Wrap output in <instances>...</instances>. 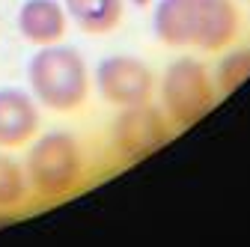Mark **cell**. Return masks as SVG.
<instances>
[{
    "instance_id": "cell-7",
    "label": "cell",
    "mask_w": 250,
    "mask_h": 247,
    "mask_svg": "<svg viewBox=\"0 0 250 247\" xmlns=\"http://www.w3.org/2000/svg\"><path fill=\"white\" fill-rule=\"evenodd\" d=\"M39 131V107L24 89H0V146H24Z\"/></svg>"
},
{
    "instance_id": "cell-8",
    "label": "cell",
    "mask_w": 250,
    "mask_h": 247,
    "mask_svg": "<svg viewBox=\"0 0 250 247\" xmlns=\"http://www.w3.org/2000/svg\"><path fill=\"white\" fill-rule=\"evenodd\" d=\"M69 15L57 0H24L18 12V30L27 42L33 45H57L66 36Z\"/></svg>"
},
{
    "instance_id": "cell-2",
    "label": "cell",
    "mask_w": 250,
    "mask_h": 247,
    "mask_svg": "<svg viewBox=\"0 0 250 247\" xmlns=\"http://www.w3.org/2000/svg\"><path fill=\"white\" fill-rule=\"evenodd\" d=\"M33 96L42 107L69 113L86 102L89 75L83 57L69 45H45L27 66Z\"/></svg>"
},
{
    "instance_id": "cell-4",
    "label": "cell",
    "mask_w": 250,
    "mask_h": 247,
    "mask_svg": "<svg viewBox=\"0 0 250 247\" xmlns=\"http://www.w3.org/2000/svg\"><path fill=\"white\" fill-rule=\"evenodd\" d=\"M161 99L176 125L188 128L214 107V86L206 66L194 57L173 60L161 78Z\"/></svg>"
},
{
    "instance_id": "cell-12",
    "label": "cell",
    "mask_w": 250,
    "mask_h": 247,
    "mask_svg": "<svg viewBox=\"0 0 250 247\" xmlns=\"http://www.w3.org/2000/svg\"><path fill=\"white\" fill-rule=\"evenodd\" d=\"M6 221H9V218H3V214H0V224H6Z\"/></svg>"
},
{
    "instance_id": "cell-6",
    "label": "cell",
    "mask_w": 250,
    "mask_h": 247,
    "mask_svg": "<svg viewBox=\"0 0 250 247\" xmlns=\"http://www.w3.org/2000/svg\"><path fill=\"white\" fill-rule=\"evenodd\" d=\"M96 83H99V92L104 96V102L131 107V104L149 102L152 89H155V75L137 57H107L99 63Z\"/></svg>"
},
{
    "instance_id": "cell-5",
    "label": "cell",
    "mask_w": 250,
    "mask_h": 247,
    "mask_svg": "<svg viewBox=\"0 0 250 247\" xmlns=\"http://www.w3.org/2000/svg\"><path fill=\"white\" fill-rule=\"evenodd\" d=\"M167 140H170L167 122L158 113V107H152L149 102L125 107L113 122V143L125 161H143Z\"/></svg>"
},
{
    "instance_id": "cell-3",
    "label": "cell",
    "mask_w": 250,
    "mask_h": 247,
    "mask_svg": "<svg viewBox=\"0 0 250 247\" xmlns=\"http://www.w3.org/2000/svg\"><path fill=\"white\" fill-rule=\"evenodd\" d=\"M81 179V146L69 131L42 134L27 152V182L42 197L69 194Z\"/></svg>"
},
{
    "instance_id": "cell-9",
    "label": "cell",
    "mask_w": 250,
    "mask_h": 247,
    "mask_svg": "<svg viewBox=\"0 0 250 247\" xmlns=\"http://www.w3.org/2000/svg\"><path fill=\"white\" fill-rule=\"evenodd\" d=\"M62 9L86 33H110L122 21V0H62Z\"/></svg>"
},
{
    "instance_id": "cell-1",
    "label": "cell",
    "mask_w": 250,
    "mask_h": 247,
    "mask_svg": "<svg viewBox=\"0 0 250 247\" xmlns=\"http://www.w3.org/2000/svg\"><path fill=\"white\" fill-rule=\"evenodd\" d=\"M235 33L238 6L232 0H158L155 6V36L170 48L221 51Z\"/></svg>"
},
{
    "instance_id": "cell-10",
    "label": "cell",
    "mask_w": 250,
    "mask_h": 247,
    "mask_svg": "<svg viewBox=\"0 0 250 247\" xmlns=\"http://www.w3.org/2000/svg\"><path fill=\"white\" fill-rule=\"evenodd\" d=\"M24 191H27V176L24 170L0 152V208H12L24 200Z\"/></svg>"
},
{
    "instance_id": "cell-11",
    "label": "cell",
    "mask_w": 250,
    "mask_h": 247,
    "mask_svg": "<svg viewBox=\"0 0 250 247\" xmlns=\"http://www.w3.org/2000/svg\"><path fill=\"white\" fill-rule=\"evenodd\" d=\"M247 78H250V48L227 54L221 60V66H217V86H221L224 92L238 89Z\"/></svg>"
}]
</instances>
